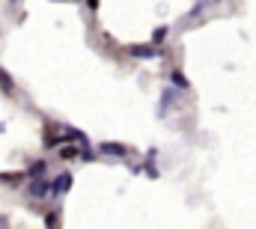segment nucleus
<instances>
[{"label": "nucleus", "instance_id": "f8f14e48", "mask_svg": "<svg viewBox=\"0 0 256 229\" xmlns=\"http://www.w3.org/2000/svg\"><path fill=\"white\" fill-rule=\"evenodd\" d=\"M173 83H179V86H188V80H185V77H182V75H179V72H176V75H173Z\"/></svg>", "mask_w": 256, "mask_h": 229}, {"label": "nucleus", "instance_id": "20e7f679", "mask_svg": "<svg viewBox=\"0 0 256 229\" xmlns=\"http://www.w3.org/2000/svg\"><path fill=\"white\" fill-rule=\"evenodd\" d=\"M63 137H66L69 143H78L84 152H86V146H89V137H86L84 131H78V128H66V134H63Z\"/></svg>", "mask_w": 256, "mask_h": 229}, {"label": "nucleus", "instance_id": "6e6552de", "mask_svg": "<svg viewBox=\"0 0 256 229\" xmlns=\"http://www.w3.org/2000/svg\"><path fill=\"white\" fill-rule=\"evenodd\" d=\"M78 155H81V149H78V146H72V143L60 146V158H63V161H72V158H78Z\"/></svg>", "mask_w": 256, "mask_h": 229}, {"label": "nucleus", "instance_id": "7ed1b4c3", "mask_svg": "<svg viewBox=\"0 0 256 229\" xmlns=\"http://www.w3.org/2000/svg\"><path fill=\"white\" fill-rule=\"evenodd\" d=\"M128 54H131V57H137V60H149V57H155V54H158V48H155V45H131V48H128Z\"/></svg>", "mask_w": 256, "mask_h": 229}, {"label": "nucleus", "instance_id": "f257e3e1", "mask_svg": "<svg viewBox=\"0 0 256 229\" xmlns=\"http://www.w3.org/2000/svg\"><path fill=\"white\" fill-rule=\"evenodd\" d=\"M24 197H30V200H48L51 197V182L48 179H33L24 188Z\"/></svg>", "mask_w": 256, "mask_h": 229}, {"label": "nucleus", "instance_id": "9b49d317", "mask_svg": "<svg viewBox=\"0 0 256 229\" xmlns=\"http://www.w3.org/2000/svg\"><path fill=\"white\" fill-rule=\"evenodd\" d=\"M161 39H167V27H158L155 30V42H161Z\"/></svg>", "mask_w": 256, "mask_h": 229}, {"label": "nucleus", "instance_id": "f03ea898", "mask_svg": "<svg viewBox=\"0 0 256 229\" xmlns=\"http://www.w3.org/2000/svg\"><path fill=\"white\" fill-rule=\"evenodd\" d=\"M69 188H72V173H60L57 179H51V197L69 194Z\"/></svg>", "mask_w": 256, "mask_h": 229}, {"label": "nucleus", "instance_id": "39448f33", "mask_svg": "<svg viewBox=\"0 0 256 229\" xmlns=\"http://www.w3.org/2000/svg\"><path fill=\"white\" fill-rule=\"evenodd\" d=\"M45 173H48V161H33L27 167V176L30 179H45Z\"/></svg>", "mask_w": 256, "mask_h": 229}, {"label": "nucleus", "instance_id": "423d86ee", "mask_svg": "<svg viewBox=\"0 0 256 229\" xmlns=\"http://www.w3.org/2000/svg\"><path fill=\"white\" fill-rule=\"evenodd\" d=\"M98 149H101V152H104V155H113V158H122V155H125V152H128V149H125V146H122V143H101V146H98Z\"/></svg>", "mask_w": 256, "mask_h": 229}, {"label": "nucleus", "instance_id": "1a4fd4ad", "mask_svg": "<svg viewBox=\"0 0 256 229\" xmlns=\"http://www.w3.org/2000/svg\"><path fill=\"white\" fill-rule=\"evenodd\" d=\"M57 221H60V209L48 212V218H45V227H48V229H57Z\"/></svg>", "mask_w": 256, "mask_h": 229}, {"label": "nucleus", "instance_id": "9d476101", "mask_svg": "<svg viewBox=\"0 0 256 229\" xmlns=\"http://www.w3.org/2000/svg\"><path fill=\"white\" fill-rule=\"evenodd\" d=\"M42 143H45V149H60L63 137H48V140H42Z\"/></svg>", "mask_w": 256, "mask_h": 229}, {"label": "nucleus", "instance_id": "0eeeda50", "mask_svg": "<svg viewBox=\"0 0 256 229\" xmlns=\"http://www.w3.org/2000/svg\"><path fill=\"white\" fill-rule=\"evenodd\" d=\"M0 89H3L6 95H12V92H15V80H12V75H9L6 69H0Z\"/></svg>", "mask_w": 256, "mask_h": 229}]
</instances>
